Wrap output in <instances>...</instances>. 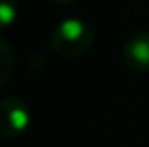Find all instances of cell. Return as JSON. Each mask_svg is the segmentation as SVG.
<instances>
[{
  "mask_svg": "<svg viewBox=\"0 0 149 147\" xmlns=\"http://www.w3.org/2000/svg\"><path fill=\"white\" fill-rule=\"evenodd\" d=\"M95 28L87 21L66 17L51 28V49L62 59H79L95 45Z\"/></svg>",
  "mask_w": 149,
  "mask_h": 147,
  "instance_id": "cell-1",
  "label": "cell"
},
{
  "mask_svg": "<svg viewBox=\"0 0 149 147\" xmlns=\"http://www.w3.org/2000/svg\"><path fill=\"white\" fill-rule=\"evenodd\" d=\"M15 64H17V59H15L13 47L6 38L0 36V87L10 83L15 72Z\"/></svg>",
  "mask_w": 149,
  "mask_h": 147,
  "instance_id": "cell-4",
  "label": "cell"
},
{
  "mask_svg": "<svg viewBox=\"0 0 149 147\" xmlns=\"http://www.w3.org/2000/svg\"><path fill=\"white\" fill-rule=\"evenodd\" d=\"M123 62L130 70L149 72V30H138L123 42Z\"/></svg>",
  "mask_w": 149,
  "mask_h": 147,
  "instance_id": "cell-3",
  "label": "cell"
},
{
  "mask_svg": "<svg viewBox=\"0 0 149 147\" xmlns=\"http://www.w3.org/2000/svg\"><path fill=\"white\" fill-rule=\"evenodd\" d=\"M51 2L58 4V6H70V4H74L76 0H51Z\"/></svg>",
  "mask_w": 149,
  "mask_h": 147,
  "instance_id": "cell-6",
  "label": "cell"
},
{
  "mask_svg": "<svg viewBox=\"0 0 149 147\" xmlns=\"http://www.w3.org/2000/svg\"><path fill=\"white\" fill-rule=\"evenodd\" d=\"M32 125V111L19 96L0 98V136L19 138L29 132Z\"/></svg>",
  "mask_w": 149,
  "mask_h": 147,
  "instance_id": "cell-2",
  "label": "cell"
},
{
  "mask_svg": "<svg viewBox=\"0 0 149 147\" xmlns=\"http://www.w3.org/2000/svg\"><path fill=\"white\" fill-rule=\"evenodd\" d=\"M17 17H19L17 0H0V32L13 26Z\"/></svg>",
  "mask_w": 149,
  "mask_h": 147,
  "instance_id": "cell-5",
  "label": "cell"
}]
</instances>
